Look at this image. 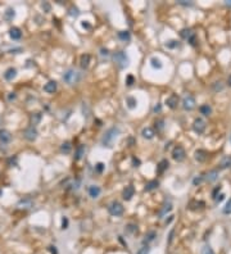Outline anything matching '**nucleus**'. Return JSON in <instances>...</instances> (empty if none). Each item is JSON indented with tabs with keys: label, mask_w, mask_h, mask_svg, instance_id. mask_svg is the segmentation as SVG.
Masks as SVG:
<instances>
[{
	"label": "nucleus",
	"mask_w": 231,
	"mask_h": 254,
	"mask_svg": "<svg viewBox=\"0 0 231 254\" xmlns=\"http://www.w3.org/2000/svg\"><path fill=\"white\" fill-rule=\"evenodd\" d=\"M118 127H110L109 130H107L104 136L101 137V145L103 146H107V148H112L113 145V141L115 140V137L118 135Z\"/></svg>",
	"instance_id": "obj_1"
},
{
	"label": "nucleus",
	"mask_w": 231,
	"mask_h": 254,
	"mask_svg": "<svg viewBox=\"0 0 231 254\" xmlns=\"http://www.w3.org/2000/svg\"><path fill=\"white\" fill-rule=\"evenodd\" d=\"M113 61L115 62V64L121 68V70H125L126 67H128V64H130V59L126 55V53H123V51H117V53L113 54Z\"/></svg>",
	"instance_id": "obj_2"
},
{
	"label": "nucleus",
	"mask_w": 231,
	"mask_h": 254,
	"mask_svg": "<svg viewBox=\"0 0 231 254\" xmlns=\"http://www.w3.org/2000/svg\"><path fill=\"white\" fill-rule=\"evenodd\" d=\"M80 73L76 72L75 70H68L64 72L63 75V81L66 82L67 85H75L80 81Z\"/></svg>",
	"instance_id": "obj_3"
},
{
	"label": "nucleus",
	"mask_w": 231,
	"mask_h": 254,
	"mask_svg": "<svg viewBox=\"0 0 231 254\" xmlns=\"http://www.w3.org/2000/svg\"><path fill=\"white\" fill-rule=\"evenodd\" d=\"M108 210H109V213L112 214V216H115V217H119V216H122L123 214V205L119 203V201H112V203L109 204L108 207Z\"/></svg>",
	"instance_id": "obj_4"
},
{
	"label": "nucleus",
	"mask_w": 231,
	"mask_h": 254,
	"mask_svg": "<svg viewBox=\"0 0 231 254\" xmlns=\"http://www.w3.org/2000/svg\"><path fill=\"white\" fill-rule=\"evenodd\" d=\"M186 157V153H185V149L182 148L181 145H177L175 146L173 150H172V158L175 159L176 162H182Z\"/></svg>",
	"instance_id": "obj_5"
},
{
	"label": "nucleus",
	"mask_w": 231,
	"mask_h": 254,
	"mask_svg": "<svg viewBox=\"0 0 231 254\" xmlns=\"http://www.w3.org/2000/svg\"><path fill=\"white\" fill-rule=\"evenodd\" d=\"M182 108L185 110H192L195 108V99L191 95H186L182 98Z\"/></svg>",
	"instance_id": "obj_6"
},
{
	"label": "nucleus",
	"mask_w": 231,
	"mask_h": 254,
	"mask_svg": "<svg viewBox=\"0 0 231 254\" xmlns=\"http://www.w3.org/2000/svg\"><path fill=\"white\" fill-rule=\"evenodd\" d=\"M37 135H38V132L33 126H30L28 128H26L23 131V137L28 141H35L37 139Z\"/></svg>",
	"instance_id": "obj_7"
},
{
	"label": "nucleus",
	"mask_w": 231,
	"mask_h": 254,
	"mask_svg": "<svg viewBox=\"0 0 231 254\" xmlns=\"http://www.w3.org/2000/svg\"><path fill=\"white\" fill-rule=\"evenodd\" d=\"M192 130H194L196 133H203L205 130V122L202 118H196L194 123H192Z\"/></svg>",
	"instance_id": "obj_8"
},
{
	"label": "nucleus",
	"mask_w": 231,
	"mask_h": 254,
	"mask_svg": "<svg viewBox=\"0 0 231 254\" xmlns=\"http://www.w3.org/2000/svg\"><path fill=\"white\" fill-rule=\"evenodd\" d=\"M166 104L170 107L171 109H175L177 107L178 104V96L176 95V94H172V95H170L168 98L166 99Z\"/></svg>",
	"instance_id": "obj_9"
},
{
	"label": "nucleus",
	"mask_w": 231,
	"mask_h": 254,
	"mask_svg": "<svg viewBox=\"0 0 231 254\" xmlns=\"http://www.w3.org/2000/svg\"><path fill=\"white\" fill-rule=\"evenodd\" d=\"M10 140H12L10 132L8 131V130H5V128H1V130H0V143L8 144Z\"/></svg>",
	"instance_id": "obj_10"
},
{
	"label": "nucleus",
	"mask_w": 231,
	"mask_h": 254,
	"mask_svg": "<svg viewBox=\"0 0 231 254\" xmlns=\"http://www.w3.org/2000/svg\"><path fill=\"white\" fill-rule=\"evenodd\" d=\"M57 87H58V85L55 81H49V82L45 84V86H44V91L48 94H53L57 91Z\"/></svg>",
	"instance_id": "obj_11"
},
{
	"label": "nucleus",
	"mask_w": 231,
	"mask_h": 254,
	"mask_svg": "<svg viewBox=\"0 0 231 254\" xmlns=\"http://www.w3.org/2000/svg\"><path fill=\"white\" fill-rule=\"evenodd\" d=\"M134 194H135V187L134 186H127L125 190H123V193H122V196H123V199L125 200H130L132 196H134Z\"/></svg>",
	"instance_id": "obj_12"
},
{
	"label": "nucleus",
	"mask_w": 231,
	"mask_h": 254,
	"mask_svg": "<svg viewBox=\"0 0 231 254\" xmlns=\"http://www.w3.org/2000/svg\"><path fill=\"white\" fill-rule=\"evenodd\" d=\"M16 76H17V70L16 68H8V70L4 72V78H5L7 81H12L13 78H16Z\"/></svg>",
	"instance_id": "obj_13"
},
{
	"label": "nucleus",
	"mask_w": 231,
	"mask_h": 254,
	"mask_svg": "<svg viewBox=\"0 0 231 254\" xmlns=\"http://www.w3.org/2000/svg\"><path fill=\"white\" fill-rule=\"evenodd\" d=\"M168 166H170V162L167 161V159H162V161L158 163V166H157V173H163V172L168 168Z\"/></svg>",
	"instance_id": "obj_14"
},
{
	"label": "nucleus",
	"mask_w": 231,
	"mask_h": 254,
	"mask_svg": "<svg viewBox=\"0 0 231 254\" xmlns=\"http://www.w3.org/2000/svg\"><path fill=\"white\" fill-rule=\"evenodd\" d=\"M100 193H101V190H100V187H99V186L91 185V186L89 187V195L91 196L93 199H96V198L100 195Z\"/></svg>",
	"instance_id": "obj_15"
},
{
	"label": "nucleus",
	"mask_w": 231,
	"mask_h": 254,
	"mask_svg": "<svg viewBox=\"0 0 231 254\" xmlns=\"http://www.w3.org/2000/svg\"><path fill=\"white\" fill-rule=\"evenodd\" d=\"M9 36L13 40H19L22 37V32H21V30L18 27H13L9 30Z\"/></svg>",
	"instance_id": "obj_16"
},
{
	"label": "nucleus",
	"mask_w": 231,
	"mask_h": 254,
	"mask_svg": "<svg viewBox=\"0 0 231 254\" xmlns=\"http://www.w3.org/2000/svg\"><path fill=\"white\" fill-rule=\"evenodd\" d=\"M18 207H19V208L30 209V208H32V207H33V201L30 199V198H27V199H22V200L18 201Z\"/></svg>",
	"instance_id": "obj_17"
},
{
	"label": "nucleus",
	"mask_w": 231,
	"mask_h": 254,
	"mask_svg": "<svg viewBox=\"0 0 231 254\" xmlns=\"http://www.w3.org/2000/svg\"><path fill=\"white\" fill-rule=\"evenodd\" d=\"M141 135H143L144 139L150 140V139H153V137H154L155 133H154L152 127H145V128H143V131H141Z\"/></svg>",
	"instance_id": "obj_18"
},
{
	"label": "nucleus",
	"mask_w": 231,
	"mask_h": 254,
	"mask_svg": "<svg viewBox=\"0 0 231 254\" xmlns=\"http://www.w3.org/2000/svg\"><path fill=\"white\" fill-rule=\"evenodd\" d=\"M194 35H195V33L192 32L190 28H184V30H181V32H180V36H181L182 39H185V40H187V41H189Z\"/></svg>",
	"instance_id": "obj_19"
},
{
	"label": "nucleus",
	"mask_w": 231,
	"mask_h": 254,
	"mask_svg": "<svg viewBox=\"0 0 231 254\" xmlns=\"http://www.w3.org/2000/svg\"><path fill=\"white\" fill-rule=\"evenodd\" d=\"M89 63H90V55L89 54L81 55V58H80V66H81V68L86 70V68L89 67Z\"/></svg>",
	"instance_id": "obj_20"
},
{
	"label": "nucleus",
	"mask_w": 231,
	"mask_h": 254,
	"mask_svg": "<svg viewBox=\"0 0 231 254\" xmlns=\"http://www.w3.org/2000/svg\"><path fill=\"white\" fill-rule=\"evenodd\" d=\"M207 152L205 150H202V149H199V150H196L195 152V159L198 162H204L205 159H207Z\"/></svg>",
	"instance_id": "obj_21"
},
{
	"label": "nucleus",
	"mask_w": 231,
	"mask_h": 254,
	"mask_svg": "<svg viewBox=\"0 0 231 254\" xmlns=\"http://www.w3.org/2000/svg\"><path fill=\"white\" fill-rule=\"evenodd\" d=\"M171 210H172V204H171V203H167L166 205H163V208L159 210V213H158V217H159V218H163L167 213L171 212Z\"/></svg>",
	"instance_id": "obj_22"
},
{
	"label": "nucleus",
	"mask_w": 231,
	"mask_h": 254,
	"mask_svg": "<svg viewBox=\"0 0 231 254\" xmlns=\"http://www.w3.org/2000/svg\"><path fill=\"white\" fill-rule=\"evenodd\" d=\"M159 186V182L157 180H152L149 181L147 185H145V191H152V190H155V189Z\"/></svg>",
	"instance_id": "obj_23"
},
{
	"label": "nucleus",
	"mask_w": 231,
	"mask_h": 254,
	"mask_svg": "<svg viewBox=\"0 0 231 254\" xmlns=\"http://www.w3.org/2000/svg\"><path fill=\"white\" fill-rule=\"evenodd\" d=\"M230 167H231V156L230 157H225L220 163V168L221 170H226V168H230Z\"/></svg>",
	"instance_id": "obj_24"
},
{
	"label": "nucleus",
	"mask_w": 231,
	"mask_h": 254,
	"mask_svg": "<svg viewBox=\"0 0 231 254\" xmlns=\"http://www.w3.org/2000/svg\"><path fill=\"white\" fill-rule=\"evenodd\" d=\"M40 121H41V114L40 113H32L30 116V122H31V124L33 127H35Z\"/></svg>",
	"instance_id": "obj_25"
},
{
	"label": "nucleus",
	"mask_w": 231,
	"mask_h": 254,
	"mask_svg": "<svg viewBox=\"0 0 231 254\" xmlns=\"http://www.w3.org/2000/svg\"><path fill=\"white\" fill-rule=\"evenodd\" d=\"M84 154H85V145H78V148L76 149V153H75V159L80 161Z\"/></svg>",
	"instance_id": "obj_26"
},
{
	"label": "nucleus",
	"mask_w": 231,
	"mask_h": 254,
	"mask_svg": "<svg viewBox=\"0 0 231 254\" xmlns=\"http://www.w3.org/2000/svg\"><path fill=\"white\" fill-rule=\"evenodd\" d=\"M217 177H218V171L217 170H213V171H211V172H208L207 173V181L208 182H213V181H216L217 180Z\"/></svg>",
	"instance_id": "obj_27"
},
{
	"label": "nucleus",
	"mask_w": 231,
	"mask_h": 254,
	"mask_svg": "<svg viewBox=\"0 0 231 254\" xmlns=\"http://www.w3.org/2000/svg\"><path fill=\"white\" fill-rule=\"evenodd\" d=\"M71 150H72V145L70 141H66V143H63L61 145V152L64 153V154H70L71 153Z\"/></svg>",
	"instance_id": "obj_28"
},
{
	"label": "nucleus",
	"mask_w": 231,
	"mask_h": 254,
	"mask_svg": "<svg viewBox=\"0 0 231 254\" xmlns=\"http://www.w3.org/2000/svg\"><path fill=\"white\" fill-rule=\"evenodd\" d=\"M157 238V232L155 231H149V232H147V235H145V239H144V244L145 243H150V241H153L154 239Z\"/></svg>",
	"instance_id": "obj_29"
},
{
	"label": "nucleus",
	"mask_w": 231,
	"mask_h": 254,
	"mask_svg": "<svg viewBox=\"0 0 231 254\" xmlns=\"http://www.w3.org/2000/svg\"><path fill=\"white\" fill-rule=\"evenodd\" d=\"M199 110H200V113H202L203 116H209L212 113V108H211V105H208V104H203L199 108Z\"/></svg>",
	"instance_id": "obj_30"
},
{
	"label": "nucleus",
	"mask_w": 231,
	"mask_h": 254,
	"mask_svg": "<svg viewBox=\"0 0 231 254\" xmlns=\"http://www.w3.org/2000/svg\"><path fill=\"white\" fill-rule=\"evenodd\" d=\"M4 17H5V19H7V21H12V19L16 17V12H14V9H13V8H8L7 12L4 13Z\"/></svg>",
	"instance_id": "obj_31"
},
{
	"label": "nucleus",
	"mask_w": 231,
	"mask_h": 254,
	"mask_svg": "<svg viewBox=\"0 0 231 254\" xmlns=\"http://www.w3.org/2000/svg\"><path fill=\"white\" fill-rule=\"evenodd\" d=\"M118 39L122 41H128L131 39V35L128 31H119L118 32Z\"/></svg>",
	"instance_id": "obj_32"
},
{
	"label": "nucleus",
	"mask_w": 231,
	"mask_h": 254,
	"mask_svg": "<svg viewBox=\"0 0 231 254\" xmlns=\"http://www.w3.org/2000/svg\"><path fill=\"white\" fill-rule=\"evenodd\" d=\"M150 64H152V67L153 68H157V70H161L162 68V62H161V59H158V58H155V57H153L152 59H150Z\"/></svg>",
	"instance_id": "obj_33"
},
{
	"label": "nucleus",
	"mask_w": 231,
	"mask_h": 254,
	"mask_svg": "<svg viewBox=\"0 0 231 254\" xmlns=\"http://www.w3.org/2000/svg\"><path fill=\"white\" fill-rule=\"evenodd\" d=\"M126 101H127V107L130 109H134V108H136V99L135 98H132V96H128L127 99H126Z\"/></svg>",
	"instance_id": "obj_34"
},
{
	"label": "nucleus",
	"mask_w": 231,
	"mask_h": 254,
	"mask_svg": "<svg viewBox=\"0 0 231 254\" xmlns=\"http://www.w3.org/2000/svg\"><path fill=\"white\" fill-rule=\"evenodd\" d=\"M166 46H167L168 49H175V48H177V46H178V41H176V40H170V41L166 42Z\"/></svg>",
	"instance_id": "obj_35"
},
{
	"label": "nucleus",
	"mask_w": 231,
	"mask_h": 254,
	"mask_svg": "<svg viewBox=\"0 0 231 254\" xmlns=\"http://www.w3.org/2000/svg\"><path fill=\"white\" fill-rule=\"evenodd\" d=\"M155 128L157 131H162L164 128V121L163 119H157L155 121Z\"/></svg>",
	"instance_id": "obj_36"
},
{
	"label": "nucleus",
	"mask_w": 231,
	"mask_h": 254,
	"mask_svg": "<svg viewBox=\"0 0 231 254\" xmlns=\"http://www.w3.org/2000/svg\"><path fill=\"white\" fill-rule=\"evenodd\" d=\"M126 231L130 232V234H135V232H138V226H135V225H132V223H130V225L126 227Z\"/></svg>",
	"instance_id": "obj_37"
},
{
	"label": "nucleus",
	"mask_w": 231,
	"mask_h": 254,
	"mask_svg": "<svg viewBox=\"0 0 231 254\" xmlns=\"http://www.w3.org/2000/svg\"><path fill=\"white\" fill-rule=\"evenodd\" d=\"M150 253V248L148 247V245H144L143 248H140L139 250H138V253L136 254H149Z\"/></svg>",
	"instance_id": "obj_38"
},
{
	"label": "nucleus",
	"mask_w": 231,
	"mask_h": 254,
	"mask_svg": "<svg viewBox=\"0 0 231 254\" xmlns=\"http://www.w3.org/2000/svg\"><path fill=\"white\" fill-rule=\"evenodd\" d=\"M224 213L225 214H231V199L226 203L225 205V208H224Z\"/></svg>",
	"instance_id": "obj_39"
},
{
	"label": "nucleus",
	"mask_w": 231,
	"mask_h": 254,
	"mask_svg": "<svg viewBox=\"0 0 231 254\" xmlns=\"http://www.w3.org/2000/svg\"><path fill=\"white\" fill-rule=\"evenodd\" d=\"M202 254H215V252L212 250V248L209 245H205V247L202 249Z\"/></svg>",
	"instance_id": "obj_40"
},
{
	"label": "nucleus",
	"mask_w": 231,
	"mask_h": 254,
	"mask_svg": "<svg viewBox=\"0 0 231 254\" xmlns=\"http://www.w3.org/2000/svg\"><path fill=\"white\" fill-rule=\"evenodd\" d=\"M134 82H135L134 76H132V75H128V76L126 77V85H127V86H132V85H134Z\"/></svg>",
	"instance_id": "obj_41"
},
{
	"label": "nucleus",
	"mask_w": 231,
	"mask_h": 254,
	"mask_svg": "<svg viewBox=\"0 0 231 254\" xmlns=\"http://www.w3.org/2000/svg\"><path fill=\"white\" fill-rule=\"evenodd\" d=\"M222 89H224V85H222L220 81H218V82H215V84H213V90H215V91H221Z\"/></svg>",
	"instance_id": "obj_42"
},
{
	"label": "nucleus",
	"mask_w": 231,
	"mask_h": 254,
	"mask_svg": "<svg viewBox=\"0 0 231 254\" xmlns=\"http://www.w3.org/2000/svg\"><path fill=\"white\" fill-rule=\"evenodd\" d=\"M104 168H105V166H104V163H101V162H99V163H98V164L95 166V170H96V172H99V173H101Z\"/></svg>",
	"instance_id": "obj_43"
},
{
	"label": "nucleus",
	"mask_w": 231,
	"mask_h": 254,
	"mask_svg": "<svg viewBox=\"0 0 231 254\" xmlns=\"http://www.w3.org/2000/svg\"><path fill=\"white\" fill-rule=\"evenodd\" d=\"M78 14H80V12H78V9H77V8H71V9H70V16H72V17H78Z\"/></svg>",
	"instance_id": "obj_44"
},
{
	"label": "nucleus",
	"mask_w": 231,
	"mask_h": 254,
	"mask_svg": "<svg viewBox=\"0 0 231 254\" xmlns=\"http://www.w3.org/2000/svg\"><path fill=\"white\" fill-rule=\"evenodd\" d=\"M202 181H203V176H198V177H195L194 180H192V184L195 185H199V184H202Z\"/></svg>",
	"instance_id": "obj_45"
},
{
	"label": "nucleus",
	"mask_w": 231,
	"mask_h": 254,
	"mask_svg": "<svg viewBox=\"0 0 231 254\" xmlns=\"http://www.w3.org/2000/svg\"><path fill=\"white\" fill-rule=\"evenodd\" d=\"M62 229L63 230L68 229V218L67 217H63V219H62Z\"/></svg>",
	"instance_id": "obj_46"
},
{
	"label": "nucleus",
	"mask_w": 231,
	"mask_h": 254,
	"mask_svg": "<svg viewBox=\"0 0 231 254\" xmlns=\"http://www.w3.org/2000/svg\"><path fill=\"white\" fill-rule=\"evenodd\" d=\"M213 199H215V201H216V203H221V201L225 199V195H224V194H220V195L215 196V198H213Z\"/></svg>",
	"instance_id": "obj_47"
},
{
	"label": "nucleus",
	"mask_w": 231,
	"mask_h": 254,
	"mask_svg": "<svg viewBox=\"0 0 231 254\" xmlns=\"http://www.w3.org/2000/svg\"><path fill=\"white\" fill-rule=\"evenodd\" d=\"M42 9H44L45 13H49L50 12V4L49 3H42Z\"/></svg>",
	"instance_id": "obj_48"
},
{
	"label": "nucleus",
	"mask_w": 231,
	"mask_h": 254,
	"mask_svg": "<svg viewBox=\"0 0 231 254\" xmlns=\"http://www.w3.org/2000/svg\"><path fill=\"white\" fill-rule=\"evenodd\" d=\"M177 4H180V5H185V7H190V5H192V3H191V1H185V0H180V1H177Z\"/></svg>",
	"instance_id": "obj_49"
},
{
	"label": "nucleus",
	"mask_w": 231,
	"mask_h": 254,
	"mask_svg": "<svg viewBox=\"0 0 231 254\" xmlns=\"http://www.w3.org/2000/svg\"><path fill=\"white\" fill-rule=\"evenodd\" d=\"M173 235H175V230L172 229V230H171V232H170V236H168V245H171V244H172Z\"/></svg>",
	"instance_id": "obj_50"
},
{
	"label": "nucleus",
	"mask_w": 231,
	"mask_h": 254,
	"mask_svg": "<svg viewBox=\"0 0 231 254\" xmlns=\"http://www.w3.org/2000/svg\"><path fill=\"white\" fill-rule=\"evenodd\" d=\"M100 54H101V57H108V55H109V51H108V49L101 48V49H100Z\"/></svg>",
	"instance_id": "obj_51"
},
{
	"label": "nucleus",
	"mask_w": 231,
	"mask_h": 254,
	"mask_svg": "<svg viewBox=\"0 0 231 254\" xmlns=\"http://www.w3.org/2000/svg\"><path fill=\"white\" fill-rule=\"evenodd\" d=\"M161 109H162V107H161V104H158V105H155V107H154V109H153V112H154V113H159V112H161Z\"/></svg>",
	"instance_id": "obj_52"
},
{
	"label": "nucleus",
	"mask_w": 231,
	"mask_h": 254,
	"mask_svg": "<svg viewBox=\"0 0 231 254\" xmlns=\"http://www.w3.org/2000/svg\"><path fill=\"white\" fill-rule=\"evenodd\" d=\"M132 163H134V167H139L140 166V161L136 158H132Z\"/></svg>",
	"instance_id": "obj_53"
},
{
	"label": "nucleus",
	"mask_w": 231,
	"mask_h": 254,
	"mask_svg": "<svg viewBox=\"0 0 231 254\" xmlns=\"http://www.w3.org/2000/svg\"><path fill=\"white\" fill-rule=\"evenodd\" d=\"M221 190V186H218V187H216L215 190H213V193H212V198H215V196H217V193Z\"/></svg>",
	"instance_id": "obj_54"
},
{
	"label": "nucleus",
	"mask_w": 231,
	"mask_h": 254,
	"mask_svg": "<svg viewBox=\"0 0 231 254\" xmlns=\"http://www.w3.org/2000/svg\"><path fill=\"white\" fill-rule=\"evenodd\" d=\"M8 99H9V100H13V99H16V94H14V93H10L9 95H8Z\"/></svg>",
	"instance_id": "obj_55"
},
{
	"label": "nucleus",
	"mask_w": 231,
	"mask_h": 254,
	"mask_svg": "<svg viewBox=\"0 0 231 254\" xmlns=\"http://www.w3.org/2000/svg\"><path fill=\"white\" fill-rule=\"evenodd\" d=\"M82 27H86V28H90V24L86 23V22H82Z\"/></svg>",
	"instance_id": "obj_56"
},
{
	"label": "nucleus",
	"mask_w": 231,
	"mask_h": 254,
	"mask_svg": "<svg viewBox=\"0 0 231 254\" xmlns=\"http://www.w3.org/2000/svg\"><path fill=\"white\" fill-rule=\"evenodd\" d=\"M227 82H229V85L231 86V75L229 76V78H227Z\"/></svg>",
	"instance_id": "obj_57"
},
{
	"label": "nucleus",
	"mask_w": 231,
	"mask_h": 254,
	"mask_svg": "<svg viewBox=\"0 0 231 254\" xmlns=\"http://www.w3.org/2000/svg\"><path fill=\"white\" fill-rule=\"evenodd\" d=\"M226 5H229V7H231V0H230V1H226Z\"/></svg>",
	"instance_id": "obj_58"
},
{
	"label": "nucleus",
	"mask_w": 231,
	"mask_h": 254,
	"mask_svg": "<svg viewBox=\"0 0 231 254\" xmlns=\"http://www.w3.org/2000/svg\"><path fill=\"white\" fill-rule=\"evenodd\" d=\"M0 195H1V190H0Z\"/></svg>",
	"instance_id": "obj_59"
}]
</instances>
